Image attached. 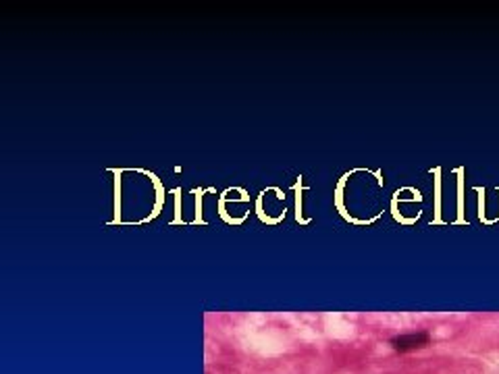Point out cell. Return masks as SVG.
I'll return each mask as SVG.
<instances>
[{
	"label": "cell",
	"instance_id": "6da1fadb",
	"mask_svg": "<svg viewBox=\"0 0 499 374\" xmlns=\"http://www.w3.org/2000/svg\"><path fill=\"white\" fill-rule=\"evenodd\" d=\"M429 341H431L429 333H427V331H418V333L397 335V337H393L389 343H391V348H393L395 352L406 354V352H414V350H420V348L429 345Z\"/></svg>",
	"mask_w": 499,
	"mask_h": 374
}]
</instances>
